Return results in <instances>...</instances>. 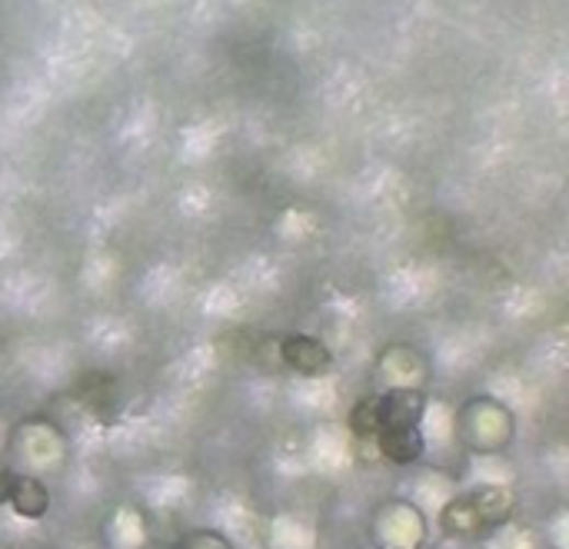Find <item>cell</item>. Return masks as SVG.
Listing matches in <instances>:
<instances>
[{
	"mask_svg": "<svg viewBox=\"0 0 569 549\" xmlns=\"http://www.w3.org/2000/svg\"><path fill=\"white\" fill-rule=\"evenodd\" d=\"M379 449H384L390 460L397 464H410L423 453V436L417 430V423H397V426H384L379 430Z\"/></svg>",
	"mask_w": 569,
	"mask_h": 549,
	"instance_id": "6da1fadb",
	"label": "cell"
},
{
	"mask_svg": "<svg viewBox=\"0 0 569 549\" xmlns=\"http://www.w3.org/2000/svg\"><path fill=\"white\" fill-rule=\"evenodd\" d=\"M11 487H14V477H8L4 470H0V503L11 496Z\"/></svg>",
	"mask_w": 569,
	"mask_h": 549,
	"instance_id": "3957f363",
	"label": "cell"
},
{
	"mask_svg": "<svg viewBox=\"0 0 569 549\" xmlns=\"http://www.w3.org/2000/svg\"><path fill=\"white\" fill-rule=\"evenodd\" d=\"M8 500L14 503L21 516H41L47 510V490L37 480H14Z\"/></svg>",
	"mask_w": 569,
	"mask_h": 549,
	"instance_id": "7a4b0ae2",
	"label": "cell"
}]
</instances>
